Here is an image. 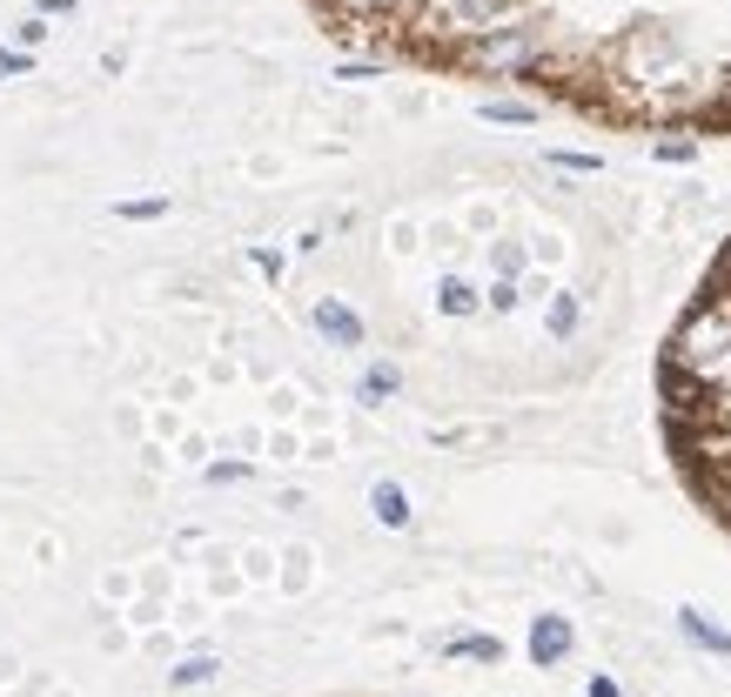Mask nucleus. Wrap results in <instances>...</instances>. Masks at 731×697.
Wrapping results in <instances>:
<instances>
[{"label":"nucleus","instance_id":"nucleus-1","mask_svg":"<svg viewBox=\"0 0 731 697\" xmlns=\"http://www.w3.org/2000/svg\"><path fill=\"white\" fill-rule=\"evenodd\" d=\"M658 403L678 476L731 530V242L658 356Z\"/></svg>","mask_w":731,"mask_h":697},{"label":"nucleus","instance_id":"nucleus-2","mask_svg":"<svg viewBox=\"0 0 731 697\" xmlns=\"http://www.w3.org/2000/svg\"><path fill=\"white\" fill-rule=\"evenodd\" d=\"M121 222H154V215H169V195H141V202H115Z\"/></svg>","mask_w":731,"mask_h":697},{"label":"nucleus","instance_id":"nucleus-3","mask_svg":"<svg viewBox=\"0 0 731 697\" xmlns=\"http://www.w3.org/2000/svg\"><path fill=\"white\" fill-rule=\"evenodd\" d=\"M563 644H571V631H563L557 618H544V624H537V637H530V651H537V657H557Z\"/></svg>","mask_w":731,"mask_h":697},{"label":"nucleus","instance_id":"nucleus-4","mask_svg":"<svg viewBox=\"0 0 731 697\" xmlns=\"http://www.w3.org/2000/svg\"><path fill=\"white\" fill-rule=\"evenodd\" d=\"M315 315H322V329H330L336 342H356V315H350V309H336V302H322Z\"/></svg>","mask_w":731,"mask_h":697},{"label":"nucleus","instance_id":"nucleus-5","mask_svg":"<svg viewBox=\"0 0 731 697\" xmlns=\"http://www.w3.org/2000/svg\"><path fill=\"white\" fill-rule=\"evenodd\" d=\"M215 671H222V664H215V657H189V664H182V671H175V677H169V684H175V690H189V684H208V677H215Z\"/></svg>","mask_w":731,"mask_h":697},{"label":"nucleus","instance_id":"nucleus-6","mask_svg":"<svg viewBox=\"0 0 731 697\" xmlns=\"http://www.w3.org/2000/svg\"><path fill=\"white\" fill-rule=\"evenodd\" d=\"M28 67H34L28 47H0V81H8V74H28Z\"/></svg>","mask_w":731,"mask_h":697},{"label":"nucleus","instance_id":"nucleus-7","mask_svg":"<svg viewBox=\"0 0 731 697\" xmlns=\"http://www.w3.org/2000/svg\"><path fill=\"white\" fill-rule=\"evenodd\" d=\"M376 510H383L389 523H402V496H396V490H376Z\"/></svg>","mask_w":731,"mask_h":697},{"label":"nucleus","instance_id":"nucleus-8","mask_svg":"<svg viewBox=\"0 0 731 697\" xmlns=\"http://www.w3.org/2000/svg\"><path fill=\"white\" fill-rule=\"evenodd\" d=\"M21 41H28V47H41V41H47V21H41V14H34V21H21Z\"/></svg>","mask_w":731,"mask_h":697}]
</instances>
